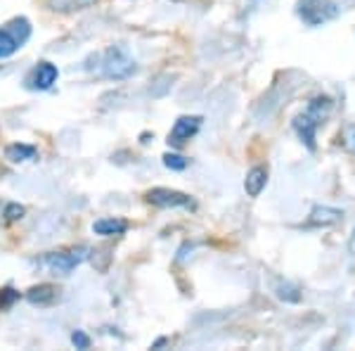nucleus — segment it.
<instances>
[{"label": "nucleus", "instance_id": "f257e3e1", "mask_svg": "<svg viewBox=\"0 0 355 351\" xmlns=\"http://www.w3.org/2000/svg\"><path fill=\"white\" fill-rule=\"evenodd\" d=\"M332 112V100L327 96H318L308 102V107L294 119V131L301 138V143L313 152L318 145H315V136H318V128L325 124V119Z\"/></svg>", "mask_w": 355, "mask_h": 351}, {"label": "nucleus", "instance_id": "f03ea898", "mask_svg": "<svg viewBox=\"0 0 355 351\" xmlns=\"http://www.w3.org/2000/svg\"><path fill=\"white\" fill-rule=\"evenodd\" d=\"M95 60L99 62L95 66L97 74L104 76V79H109V81H126L137 71L135 60H133L131 55L119 46L107 48L104 53L95 55Z\"/></svg>", "mask_w": 355, "mask_h": 351}, {"label": "nucleus", "instance_id": "7ed1b4c3", "mask_svg": "<svg viewBox=\"0 0 355 351\" xmlns=\"http://www.w3.org/2000/svg\"><path fill=\"white\" fill-rule=\"evenodd\" d=\"M31 38V21L26 17H15L0 26V60H8Z\"/></svg>", "mask_w": 355, "mask_h": 351}, {"label": "nucleus", "instance_id": "20e7f679", "mask_svg": "<svg viewBox=\"0 0 355 351\" xmlns=\"http://www.w3.org/2000/svg\"><path fill=\"white\" fill-rule=\"evenodd\" d=\"M296 15L308 26H323L339 15V5L334 0H298Z\"/></svg>", "mask_w": 355, "mask_h": 351}, {"label": "nucleus", "instance_id": "39448f33", "mask_svg": "<svg viewBox=\"0 0 355 351\" xmlns=\"http://www.w3.org/2000/svg\"><path fill=\"white\" fill-rule=\"evenodd\" d=\"M90 256V249L83 247H71V249H62V252H50L41 259V266H48L52 273H59V276H69L76 266H81L83 261Z\"/></svg>", "mask_w": 355, "mask_h": 351}, {"label": "nucleus", "instance_id": "423d86ee", "mask_svg": "<svg viewBox=\"0 0 355 351\" xmlns=\"http://www.w3.org/2000/svg\"><path fill=\"white\" fill-rule=\"evenodd\" d=\"M145 199L159 209H194V199L185 192L171 190V188H152Z\"/></svg>", "mask_w": 355, "mask_h": 351}, {"label": "nucleus", "instance_id": "0eeeda50", "mask_svg": "<svg viewBox=\"0 0 355 351\" xmlns=\"http://www.w3.org/2000/svg\"><path fill=\"white\" fill-rule=\"evenodd\" d=\"M202 116L192 114V116H180V119L175 121L173 128H171L169 133V145L171 147H182L190 138H194L199 133V128H202Z\"/></svg>", "mask_w": 355, "mask_h": 351}, {"label": "nucleus", "instance_id": "6e6552de", "mask_svg": "<svg viewBox=\"0 0 355 351\" xmlns=\"http://www.w3.org/2000/svg\"><path fill=\"white\" fill-rule=\"evenodd\" d=\"M57 76L59 71L52 62H41L38 66H33V71L26 76V88L29 91H48L57 81Z\"/></svg>", "mask_w": 355, "mask_h": 351}, {"label": "nucleus", "instance_id": "1a4fd4ad", "mask_svg": "<svg viewBox=\"0 0 355 351\" xmlns=\"http://www.w3.org/2000/svg\"><path fill=\"white\" fill-rule=\"evenodd\" d=\"M26 302L33 306H52L55 302H59V287L50 285V282L31 287L29 292H26Z\"/></svg>", "mask_w": 355, "mask_h": 351}, {"label": "nucleus", "instance_id": "9d476101", "mask_svg": "<svg viewBox=\"0 0 355 351\" xmlns=\"http://www.w3.org/2000/svg\"><path fill=\"white\" fill-rule=\"evenodd\" d=\"M265 186H268V169L265 166H253L244 178V190L249 197H258L265 190Z\"/></svg>", "mask_w": 355, "mask_h": 351}, {"label": "nucleus", "instance_id": "9b49d317", "mask_svg": "<svg viewBox=\"0 0 355 351\" xmlns=\"http://www.w3.org/2000/svg\"><path fill=\"white\" fill-rule=\"evenodd\" d=\"M343 219V211L334 207H313L308 216V226H334Z\"/></svg>", "mask_w": 355, "mask_h": 351}, {"label": "nucleus", "instance_id": "f8f14e48", "mask_svg": "<svg viewBox=\"0 0 355 351\" xmlns=\"http://www.w3.org/2000/svg\"><path fill=\"white\" fill-rule=\"evenodd\" d=\"M128 231V221L124 219H99L93 224V233L102 237H114V235H124Z\"/></svg>", "mask_w": 355, "mask_h": 351}, {"label": "nucleus", "instance_id": "ddd939ff", "mask_svg": "<svg viewBox=\"0 0 355 351\" xmlns=\"http://www.w3.org/2000/svg\"><path fill=\"white\" fill-rule=\"evenodd\" d=\"M5 157H8L12 164H24V161H33L38 157V150L33 145H24V143H15L5 147Z\"/></svg>", "mask_w": 355, "mask_h": 351}, {"label": "nucleus", "instance_id": "4468645a", "mask_svg": "<svg viewBox=\"0 0 355 351\" xmlns=\"http://www.w3.org/2000/svg\"><path fill=\"white\" fill-rule=\"evenodd\" d=\"M275 294L282 299V302H289V304H298L301 302V292H298V287L289 285V282H277L275 285Z\"/></svg>", "mask_w": 355, "mask_h": 351}, {"label": "nucleus", "instance_id": "2eb2a0df", "mask_svg": "<svg viewBox=\"0 0 355 351\" xmlns=\"http://www.w3.org/2000/svg\"><path fill=\"white\" fill-rule=\"evenodd\" d=\"M26 214V207L24 204H17V202H10L8 207H5L3 216H5V224H17V221H21Z\"/></svg>", "mask_w": 355, "mask_h": 351}, {"label": "nucleus", "instance_id": "dca6fc26", "mask_svg": "<svg viewBox=\"0 0 355 351\" xmlns=\"http://www.w3.org/2000/svg\"><path fill=\"white\" fill-rule=\"evenodd\" d=\"M15 302H19V292L15 287L0 289V311H8L10 306H15Z\"/></svg>", "mask_w": 355, "mask_h": 351}, {"label": "nucleus", "instance_id": "f3484780", "mask_svg": "<svg viewBox=\"0 0 355 351\" xmlns=\"http://www.w3.org/2000/svg\"><path fill=\"white\" fill-rule=\"evenodd\" d=\"M164 164L169 166L171 171H185L190 161L185 157H180V154H164Z\"/></svg>", "mask_w": 355, "mask_h": 351}, {"label": "nucleus", "instance_id": "a211bd4d", "mask_svg": "<svg viewBox=\"0 0 355 351\" xmlns=\"http://www.w3.org/2000/svg\"><path fill=\"white\" fill-rule=\"evenodd\" d=\"M71 344H74L76 349L86 351V349H90V337H88L83 330H76V332H71Z\"/></svg>", "mask_w": 355, "mask_h": 351}, {"label": "nucleus", "instance_id": "6ab92c4d", "mask_svg": "<svg viewBox=\"0 0 355 351\" xmlns=\"http://www.w3.org/2000/svg\"><path fill=\"white\" fill-rule=\"evenodd\" d=\"M341 141H343V145H346V150H351V152H355V124L343 128Z\"/></svg>", "mask_w": 355, "mask_h": 351}, {"label": "nucleus", "instance_id": "aec40b11", "mask_svg": "<svg viewBox=\"0 0 355 351\" xmlns=\"http://www.w3.org/2000/svg\"><path fill=\"white\" fill-rule=\"evenodd\" d=\"M95 0H74V5L76 8H88V5H93Z\"/></svg>", "mask_w": 355, "mask_h": 351}, {"label": "nucleus", "instance_id": "412c9836", "mask_svg": "<svg viewBox=\"0 0 355 351\" xmlns=\"http://www.w3.org/2000/svg\"><path fill=\"white\" fill-rule=\"evenodd\" d=\"M351 244H353V247H355V233H353V240H351Z\"/></svg>", "mask_w": 355, "mask_h": 351}]
</instances>
